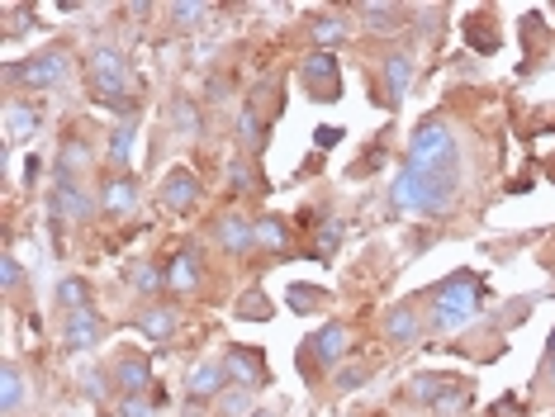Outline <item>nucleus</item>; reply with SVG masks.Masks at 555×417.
I'll use <instances>...</instances> for the list:
<instances>
[{
  "mask_svg": "<svg viewBox=\"0 0 555 417\" xmlns=\"http://www.w3.org/2000/svg\"><path fill=\"white\" fill-rule=\"evenodd\" d=\"M480 299H484V285H480V275L475 271H456V275H446L442 285L432 290V327H465L470 318H475V308H480Z\"/></svg>",
  "mask_w": 555,
  "mask_h": 417,
  "instance_id": "f257e3e1",
  "label": "nucleus"
},
{
  "mask_svg": "<svg viewBox=\"0 0 555 417\" xmlns=\"http://www.w3.org/2000/svg\"><path fill=\"white\" fill-rule=\"evenodd\" d=\"M442 161H456V133H451L442 119H427L423 128L413 133L409 166H418V171H427V166H442Z\"/></svg>",
  "mask_w": 555,
  "mask_h": 417,
  "instance_id": "f03ea898",
  "label": "nucleus"
},
{
  "mask_svg": "<svg viewBox=\"0 0 555 417\" xmlns=\"http://www.w3.org/2000/svg\"><path fill=\"white\" fill-rule=\"evenodd\" d=\"M299 81L313 100H338L342 95V72H338V53H323L318 48L313 57L299 62Z\"/></svg>",
  "mask_w": 555,
  "mask_h": 417,
  "instance_id": "7ed1b4c3",
  "label": "nucleus"
},
{
  "mask_svg": "<svg viewBox=\"0 0 555 417\" xmlns=\"http://www.w3.org/2000/svg\"><path fill=\"white\" fill-rule=\"evenodd\" d=\"M91 91L100 100H119L128 91V66L114 48H95L91 53Z\"/></svg>",
  "mask_w": 555,
  "mask_h": 417,
  "instance_id": "20e7f679",
  "label": "nucleus"
},
{
  "mask_svg": "<svg viewBox=\"0 0 555 417\" xmlns=\"http://www.w3.org/2000/svg\"><path fill=\"white\" fill-rule=\"evenodd\" d=\"M10 76L24 81V86H33V91L62 86V76H66V53H57V48H53V53H39V57H29V62H14Z\"/></svg>",
  "mask_w": 555,
  "mask_h": 417,
  "instance_id": "39448f33",
  "label": "nucleus"
},
{
  "mask_svg": "<svg viewBox=\"0 0 555 417\" xmlns=\"http://www.w3.org/2000/svg\"><path fill=\"white\" fill-rule=\"evenodd\" d=\"M390 204L399 213H427V180L418 166H403V171L394 176V186H390Z\"/></svg>",
  "mask_w": 555,
  "mask_h": 417,
  "instance_id": "423d86ee",
  "label": "nucleus"
},
{
  "mask_svg": "<svg viewBox=\"0 0 555 417\" xmlns=\"http://www.w3.org/2000/svg\"><path fill=\"white\" fill-rule=\"evenodd\" d=\"M224 365H228V375H233V379H242V389H251V385H266L261 352H251V346H228Z\"/></svg>",
  "mask_w": 555,
  "mask_h": 417,
  "instance_id": "0eeeda50",
  "label": "nucleus"
},
{
  "mask_svg": "<svg viewBox=\"0 0 555 417\" xmlns=\"http://www.w3.org/2000/svg\"><path fill=\"white\" fill-rule=\"evenodd\" d=\"M62 337H66V346H72V352H86V346H95V342H100V318H95V308L66 313Z\"/></svg>",
  "mask_w": 555,
  "mask_h": 417,
  "instance_id": "6e6552de",
  "label": "nucleus"
},
{
  "mask_svg": "<svg viewBox=\"0 0 555 417\" xmlns=\"http://www.w3.org/2000/svg\"><path fill=\"white\" fill-rule=\"evenodd\" d=\"M195 199H199L195 171H172V176H166V186H162V204L166 209H190Z\"/></svg>",
  "mask_w": 555,
  "mask_h": 417,
  "instance_id": "1a4fd4ad",
  "label": "nucleus"
},
{
  "mask_svg": "<svg viewBox=\"0 0 555 417\" xmlns=\"http://www.w3.org/2000/svg\"><path fill=\"white\" fill-rule=\"evenodd\" d=\"M224 379H228V365L224 361H205L199 370L185 379V394L190 398H209V394H224Z\"/></svg>",
  "mask_w": 555,
  "mask_h": 417,
  "instance_id": "9d476101",
  "label": "nucleus"
},
{
  "mask_svg": "<svg viewBox=\"0 0 555 417\" xmlns=\"http://www.w3.org/2000/svg\"><path fill=\"white\" fill-rule=\"evenodd\" d=\"M309 346H313L318 365H338V356L347 352V327H342V323H328V327H318L313 337H309Z\"/></svg>",
  "mask_w": 555,
  "mask_h": 417,
  "instance_id": "9b49d317",
  "label": "nucleus"
},
{
  "mask_svg": "<svg viewBox=\"0 0 555 417\" xmlns=\"http://www.w3.org/2000/svg\"><path fill=\"white\" fill-rule=\"evenodd\" d=\"M214 238H218V247L224 252H247L251 242H257V223H242V219H218V228H214Z\"/></svg>",
  "mask_w": 555,
  "mask_h": 417,
  "instance_id": "f8f14e48",
  "label": "nucleus"
},
{
  "mask_svg": "<svg viewBox=\"0 0 555 417\" xmlns=\"http://www.w3.org/2000/svg\"><path fill=\"white\" fill-rule=\"evenodd\" d=\"M100 204H105L114 219H124V213H133L138 209V186H133L128 176H119V180H110L105 186V195H100Z\"/></svg>",
  "mask_w": 555,
  "mask_h": 417,
  "instance_id": "ddd939ff",
  "label": "nucleus"
},
{
  "mask_svg": "<svg viewBox=\"0 0 555 417\" xmlns=\"http://www.w3.org/2000/svg\"><path fill=\"white\" fill-rule=\"evenodd\" d=\"M384 81H390V105H399L409 95V81H413V57L409 53H390L384 57Z\"/></svg>",
  "mask_w": 555,
  "mask_h": 417,
  "instance_id": "4468645a",
  "label": "nucleus"
},
{
  "mask_svg": "<svg viewBox=\"0 0 555 417\" xmlns=\"http://www.w3.org/2000/svg\"><path fill=\"white\" fill-rule=\"evenodd\" d=\"M166 285H172L176 294L199 290V261H195V252H181L172 265H166Z\"/></svg>",
  "mask_w": 555,
  "mask_h": 417,
  "instance_id": "2eb2a0df",
  "label": "nucleus"
},
{
  "mask_svg": "<svg viewBox=\"0 0 555 417\" xmlns=\"http://www.w3.org/2000/svg\"><path fill=\"white\" fill-rule=\"evenodd\" d=\"M384 332H390L394 346L418 342V318H413V308H409V304H394L390 313H384Z\"/></svg>",
  "mask_w": 555,
  "mask_h": 417,
  "instance_id": "dca6fc26",
  "label": "nucleus"
},
{
  "mask_svg": "<svg viewBox=\"0 0 555 417\" xmlns=\"http://www.w3.org/2000/svg\"><path fill=\"white\" fill-rule=\"evenodd\" d=\"M138 332L147 342H166L176 332V308H143L138 313Z\"/></svg>",
  "mask_w": 555,
  "mask_h": 417,
  "instance_id": "f3484780",
  "label": "nucleus"
},
{
  "mask_svg": "<svg viewBox=\"0 0 555 417\" xmlns=\"http://www.w3.org/2000/svg\"><path fill=\"white\" fill-rule=\"evenodd\" d=\"M446 389H451V385H446L442 375H413V379H409V398H413V404H423V408H436Z\"/></svg>",
  "mask_w": 555,
  "mask_h": 417,
  "instance_id": "a211bd4d",
  "label": "nucleus"
},
{
  "mask_svg": "<svg viewBox=\"0 0 555 417\" xmlns=\"http://www.w3.org/2000/svg\"><path fill=\"white\" fill-rule=\"evenodd\" d=\"M114 379H119L124 394H143L147 389V361L143 356H124L119 370H114Z\"/></svg>",
  "mask_w": 555,
  "mask_h": 417,
  "instance_id": "6ab92c4d",
  "label": "nucleus"
},
{
  "mask_svg": "<svg viewBox=\"0 0 555 417\" xmlns=\"http://www.w3.org/2000/svg\"><path fill=\"white\" fill-rule=\"evenodd\" d=\"M29 133H39V114H33L29 105H10L5 109V138L20 143V138H29Z\"/></svg>",
  "mask_w": 555,
  "mask_h": 417,
  "instance_id": "aec40b11",
  "label": "nucleus"
},
{
  "mask_svg": "<svg viewBox=\"0 0 555 417\" xmlns=\"http://www.w3.org/2000/svg\"><path fill=\"white\" fill-rule=\"evenodd\" d=\"M257 242L266 252H285V247H290V228L280 219H257Z\"/></svg>",
  "mask_w": 555,
  "mask_h": 417,
  "instance_id": "412c9836",
  "label": "nucleus"
},
{
  "mask_svg": "<svg viewBox=\"0 0 555 417\" xmlns=\"http://www.w3.org/2000/svg\"><path fill=\"white\" fill-rule=\"evenodd\" d=\"M57 219H91V199L81 195L76 186L57 190Z\"/></svg>",
  "mask_w": 555,
  "mask_h": 417,
  "instance_id": "4be33fe9",
  "label": "nucleus"
},
{
  "mask_svg": "<svg viewBox=\"0 0 555 417\" xmlns=\"http://www.w3.org/2000/svg\"><path fill=\"white\" fill-rule=\"evenodd\" d=\"M57 304H62L66 313H76V308H91V304H86V280L66 275L62 285H57Z\"/></svg>",
  "mask_w": 555,
  "mask_h": 417,
  "instance_id": "5701e85b",
  "label": "nucleus"
},
{
  "mask_svg": "<svg viewBox=\"0 0 555 417\" xmlns=\"http://www.w3.org/2000/svg\"><path fill=\"white\" fill-rule=\"evenodd\" d=\"M238 318H251V323H266L271 318V299H266L261 290H247L238 299Z\"/></svg>",
  "mask_w": 555,
  "mask_h": 417,
  "instance_id": "b1692460",
  "label": "nucleus"
},
{
  "mask_svg": "<svg viewBox=\"0 0 555 417\" xmlns=\"http://www.w3.org/2000/svg\"><path fill=\"white\" fill-rule=\"evenodd\" d=\"M285 299H290V308H295V313H313V308H323V304H328V294H323V290H313V285H290V294H285Z\"/></svg>",
  "mask_w": 555,
  "mask_h": 417,
  "instance_id": "393cba45",
  "label": "nucleus"
},
{
  "mask_svg": "<svg viewBox=\"0 0 555 417\" xmlns=\"http://www.w3.org/2000/svg\"><path fill=\"white\" fill-rule=\"evenodd\" d=\"M172 124H176V133L195 138V133H199V109L190 105V100H176V105H172Z\"/></svg>",
  "mask_w": 555,
  "mask_h": 417,
  "instance_id": "a878e982",
  "label": "nucleus"
},
{
  "mask_svg": "<svg viewBox=\"0 0 555 417\" xmlns=\"http://www.w3.org/2000/svg\"><path fill=\"white\" fill-rule=\"evenodd\" d=\"M128 280H133V290H138V294H153V290H162L166 285V275L157 271V265H133V271H128Z\"/></svg>",
  "mask_w": 555,
  "mask_h": 417,
  "instance_id": "bb28decb",
  "label": "nucleus"
},
{
  "mask_svg": "<svg viewBox=\"0 0 555 417\" xmlns=\"http://www.w3.org/2000/svg\"><path fill=\"white\" fill-rule=\"evenodd\" d=\"M338 242H342V219H332V213L318 219V256H328Z\"/></svg>",
  "mask_w": 555,
  "mask_h": 417,
  "instance_id": "cd10ccee",
  "label": "nucleus"
},
{
  "mask_svg": "<svg viewBox=\"0 0 555 417\" xmlns=\"http://www.w3.org/2000/svg\"><path fill=\"white\" fill-rule=\"evenodd\" d=\"M24 404V375H20V365H5V413H14Z\"/></svg>",
  "mask_w": 555,
  "mask_h": 417,
  "instance_id": "c85d7f7f",
  "label": "nucleus"
},
{
  "mask_svg": "<svg viewBox=\"0 0 555 417\" xmlns=\"http://www.w3.org/2000/svg\"><path fill=\"white\" fill-rule=\"evenodd\" d=\"M218 408H224V417H251V389H233L218 398Z\"/></svg>",
  "mask_w": 555,
  "mask_h": 417,
  "instance_id": "c756f323",
  "label": "nucleus"
},
{
  "mask_svg": "<svg viewBox=\"0 0 555 417\" xmlns=\"http://www.w3.org/2000/svg\"><path fill=\"white\" fill-rule=\"evenodd\" d=\"M313 39L323 43V53H328V43H342V39H347V24H342V20H318V24H313Z\"/></svg>",
  "mask_w": 555,
  "mask_h": 417,
  "instance_id": "7c9ffc66",
  "label": "nucleus"
},
{
  "mask_svg": "<svg viewBox=\"0 0 555 417\" xmlns=\"http://www.w3.org/2000/svg\"><path fill=\"white\" fill-rule=\"evenodd\" d=\"M238 138L247 143V147H257L266 133H261V124H257V109H242V119H238Z\"/></svg>",
  "mask_w": 555,
  "mask_h": 417,
  "instance_id": "2f4dec72",
  "label": "nucleus"
},
{
  "mask_svg": "<svg viewBox=\"0 0 555 417\" xmlns=\"http://www.w3.org/2000/svg\"><path fill=\"white\" fill-rule=\"evenodd\" d=\"M361 14H366V24H370V29H390V24H399V20H394L399 10H390V5H366Z\"/></svg>",
  "mask_w": 555,
  "mask_h": 417,
  "instance_id": "473e14b6",
  "label": "nucleus"
},
{
  "mask_svg": "<svg viewBox=\"0 0 555 417\" xmlns=\"http://www.w3.org/2000/svg\"><path fill=\"white\" fill-rule=\"evenodd\" d=\"M489 417H527V404H523V398H498V404L489 408Z\"/></svg>",
  "mask_w": 555,
  "mask_h": 417,
  "instance_id": "72a5a7b5",
  "label": "nucleus"
},
{
  "mask_svg": "<svg viewBox=\"0 0 555 417\" xmlns=\"http://www.w3.org/2000/svg\"><path fill=\"white\" fill-rule=\"evenodd\" d=\"M128 147H133V128H114L110 157H114V161H128Z\"/></svg>",
  "mask_w": 555,
  "mask_h": 417,
  "instance_id": "f704fd0d",
  "label": "nucleus"
},
{
  "mask_svg": "<svg viewBox=\"0 0 555 417\" xmlns=\"http://www.w3.org/2000/svg\"><path fill=\"white\" fill-rule=\"evenodd\" d=\"M228 186H233V190H247V186H257V180H251V166L233 161V166H228Z\"/></svg>",
  "mask_w": 555,
  "mask_h": 417,
  "instance_id": "c9c22d12",
  "label": "nucleus"
},
{
  "mask_svg": "<svg viewBox=\"0 0 555 417\" xmlns=\"http://www.w3.org/2000/svg\"><path fill=\"white\" fill-rule=\"evenodd\" d=\"M124 417H153V404L143 394H124Z\"/></svg>",
  "mask_w": 555,
  "mask_h": 417,
  "instance_id": "e433bc0d",
  "label": "nucleus"
},
{
  "mask_svg": "<svg viewBox=\"0 0 555 417\" xmlns=\"http://www.w3.org/2000/svg\"><path fill=\"white\" fill-rule=\"evenodd\" d=\"M313 143H318V147H338V143H342V128H332V124L313 128Z\"/></svg>",
  "mask_w": 555,
  "mask_h": 417,
  "instance_id": "4c0bfd02",
  "label": "nucleus"
},
{
  "mask_svg": "<svg viewBox=\"0 0 555 417\" xmlns=\"http://www.w3.org/2000/svg\"><path fill=\"white\" fill-rule=\"evenodd\" d=\"M14 285H20V261L5 252V290H14Z\"/></svg>",
  "mask_w": 555,
  "mask_h": 417,
  "instance_id": "58836bf2",
  "label": "nucleus"
},
{
  "mask_svg": "<svg viewBox=\"0 0 555 417\" xmlns=\"http://www.w3.org/2000/svg\"><path fill=\"white\" fill-rule=\"evenodd\" d=\"M172 14H176V20H181V24H190V20H195V14H205V5H176Z\"/></svg>",
  "mask_w": 555,
  "mask_h": 417,
  "instance_id": "ea45409f",
  "label": "nucleus"
},
{
  "mask_svg": "<svg viewBox=\"0 0 555 417\" xmlns=\"http://www.w3.org/2000/svg\"><path fill=\"white\" fill-rule=\"evenodd\" d=\"M361 379H366V370H342V375H338V385H342V389H357Z\"/></svg>",
  "mask_w": 555,
  "mask_h": 417,
  "instance_id": "a19ab883",
  "label": "nucleus"
},
{
  "mask_svg": "<svg viewBox=\"0 0 555 417\" xmlns=\"http://www.w3.org/2000/svg\"><path fill=\"white\" fill-rule=\"evenodd\" d=\"M551 356H555V332H551Z\"/></svg>",
  "mask_w": 555,
  "mask_h": 417,
  "instance_id": "79ce46f5",
  "label": "nucleus"
},
{
  "mask_svg": "<svg viewBox=\"0 0 555 417\" xmlns=\"http://www.w3.org/2000/svg\"><path fill=\"white\" fill-rule=\"evenodd\" d=\"M551 385H555V365H551Z\"/></svg>",
  "mask_w": 555,
  "mask_h": 417,
  "instance_id": "37998d69",
  "label": "nucleus"
},
{
  "mask_svg": "<svg viewBox=\"0 0 555 417\" xmlns=\"http://www.w3.org/2000/svg\"><path fill=\"white\" fill-rule=\"evenodd\" d=\"M251 417H271V413H251Z\"/></svg>",
  "mask_w": 555,
  "mask_h": 417,
  "instance_id": "c03bdc74",
  "label": "nucleus"
},
{
  "mask_svg": "<svg viewBox=\"0 0 555 417\" xmlns=\"http://www.w3.org/2000/svg\"><path fill=\"white\" fill-rule=\"evenodd\" d=\"M551 176H555V157H551Z\"/></svg>",
  "mask_w": 555,
  "mask_h": 417,
  "instance_id": "a18cd8bd",
  "label": "nucleus"
}]
</instances>
